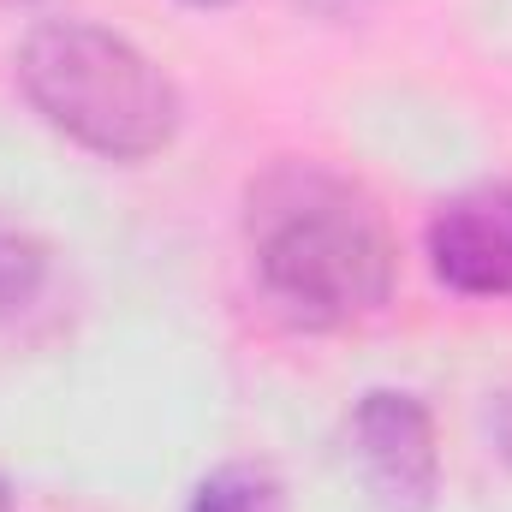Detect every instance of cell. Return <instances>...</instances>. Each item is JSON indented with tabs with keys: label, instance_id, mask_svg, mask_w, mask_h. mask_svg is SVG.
Returning a JSON list of instances; mask_svg holds the SVG:
<instances>
[{
	"label": "cell",
	"instance_id": "1",
	"mask_svg": "<svg viewBox=\"0 0 512 512\" xmlns=\"http://www.w3.org/2000/svg\"><path fill=\"white\" fill-rule=\"evenodd\" d=\"M256 286L298 328H346L387 304L393 286V239L376 197L322 167L280 161L245 197Z\"/></svg>",
	"mask_w": 512,
	"mask_h": 512
},
{
	"label": "cell",
	"instance_id": "7",
	"mask_svg": "<svg viewBox=\"0 0 512 512\" xmlns=\"http://www.w3.org/2000/svg\"><path fill=\"white\" fill-rule=\"evenodd\" d=\"M185 6H227V0H185Z\"/></svg>",
	"mask_w": 512,
	"mask_h": 512
},
{
	"label": "cell",
	"instance_id": "5",
	"mask_svg": "<svg viewBox=\"0 0 512 512\" xmlns=\"http://www.w3.org/2000/svg\"><path fill=\"white\" fill-rule=\"evenodd\" d=\"M185 512H286V495L262 465H221L215 477L197 483Z\"/></svg>",
	"mask_w": 512,
	"mask_h": 512
},
{
	"label": "cell",
	"instance_id": "3",
	"mask_svg": "<svg viewBox=\"0 0 512 512\" xmlns=\"http://www.w3.org/2000/svg\"><path fill=\"white\" fill-rule=\"evenodd\" d=\"M352 453L364 471V489L382 512H429L441 489V453H435V423L423 399L376 387L352 411Z\"/></svg>",
	"mask_w": 512,
	"mask_h": 512
},
{
	"label": "cell",
	"instance_id": "8",
	"mask_svg": "<svg viewBox=\"0 0 512 512\" xmlns=\"http://www.w3.org/2000/svg\"><path fill=\"white\" fill-rule=\"evenodd\" d=\"M0 512H6V489H0Z\"/></svg>",
	"mask_w": 512,
	"mask_h": 512
},
{
	"label": "cell",
	"instance_id": "2",
	"mask_svg": "<svg viewBox=\"0 0 512 512\" xmlns=\"http://www.w3.org/2000/svg\"><path fill=\"white\" fill-rule=\"evenodd\" d=\"M18 90L54 131L108 161H143L179 131V90L167 72L126 36L84 18H54L24 36Z\"/></svg>",
	"mask_w": 512,
	"mask_h": 512
},
{
	"label": "cell",
	"instance_id": "4",
	"mask_svg": "<svg viewBox=\"0 0 512 512\" xmlns=\"http://www.w3.org/2000/svg\"><path fill=\"white\" fill-rule=\"evenodd\" d=\"M429 262L465 298H512V185H477L435 209Z\"/></svg>",
	"mask_w": 512,
	"mask_h": 512
},
{
	"label": "cell",
	"instance_id": "6",
	"mask_svg": "<svg viewBox=\"0 0 512 512\" xmlns=\"http://www.w3.org/2000/svg\"><path fill=\"white\" fill-rule=\"evenodd\" d=\"M42 280H48V251H42V239L0 221V322L18 316V310L42 292Z\"/></svg>",
	"mask_w": 512,
	"mask_h": 512
}]
</instances>
